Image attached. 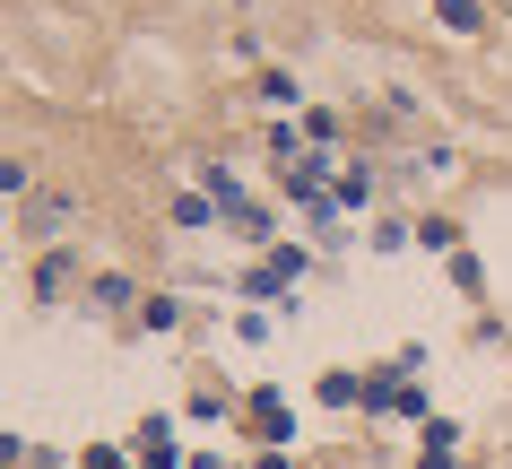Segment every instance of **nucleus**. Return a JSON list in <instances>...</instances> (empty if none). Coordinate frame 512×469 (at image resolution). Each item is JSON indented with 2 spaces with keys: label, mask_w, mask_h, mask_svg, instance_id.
<instances>
[{
  "label": "nucleus",
  "mask_w": 512,
  "mask_h": 469,
  "mask_svg": "<svg viewBox=\"0 0 512 469\" xmlns=\"http://www.w3.org/2000/svg\"><path fill=\"white\" fill-rule=\"evenodd\" d=\"M131 296H139V287H131L122 270H105V278H96V304H105V313H113V304H131Z\"/></svg>",
  "instance_id": "nucleus-7"
},
{
  "label": "nucleus",
  "mask_w": 512,
  "mask_h": 469,
  "mask_svg": "<svg viewBox=\"0 0 512 469\" xmlns=\"http://www.w3.org/2000/svg\"><path fill=\"white\" fill-rule=\"evenodd\" d=\"M348 400H365V383L356 374H322V409H348Z\"/></svg>",
  "instance_id": "nucleus-4"
},
{
  "label": "nucleus",
  "mask_w": 512,
  "mask_h": 469,
  "mask_svg": "<svg viewBox=\"0 0 512 469\" xmlns=\"http://www.w3.org/2000/svg\"><path fill=\"white\" fill-rule=\"evenodd\" d=\"M139 452H148L139 469H174V426H165V417H148V426H139Z\"/></svg>",
  "instance_id": "nucleus-1"
},
{
  "label": "nucleus",
  "mask_w": 512,
  "mask_h": 469,
  "mask_svg": "<svg viewBox=\"0 0 512 469\" xmlns=\"http://www.w3.org/2000/svg\"><path fill=\"white\" fill-rule=\"evenodd\" d=\"M174 218H183V226H209L217 200H209V192H183V200H174Z\"/></svg>",
  "instance_id": "nucleus-6"
},
{
  "label": "nucleus",
  "mask_w": 512,
  "mask_h": 469,
  "mask_svg": "<svg viewBox=\"0 0 512 469\" xmlns=\"http://www.w3.org/2000/svg\"><path fill=\"white\" fill-rule=\"evenodd\" d=\"M61 287H70V252H44L35 261V296H61Z\"/></svg>",
  "instance_id": "nucleus-3"
},
{
  "label": "nucleus",
  "mask_w": 512,
  "mask_h": 469,
  "mask_svg": "<svg viewBox=\"0 0 512 469\" xmlns=\"http://www.w3.org/2000/svg\"><path fill=\"white\" fill-rule=\"evenodd\" d=\"M79 469H131V452H122V443H87Z\"/></svg>",
  "instance_id": "nucleus-5"
},
{
  "label": "nucleus",
  "mask_w": 512,
  "mask_h": 469,
  "mask_svg": "<svg viewBox=\"0 0 512 469\" xmlns=\"http://www.w3.org/2000/svg\"><path fill=\"white\" fill-rule=\"evenodd\" d=\"M434 18H443L452 35H478V27H486V9H478V0H434Z\"/></svg>",
  "instance_id": "nucleus-2"
},
{
  "label": "nucleus",
  "mask_w": 512,
  "mask_h": 469,
  "mask_svg": "<svg viewBox=\"0 0 512 469\" xmlns=\"http://www.w3.org/2000/svg\"><path fill=\"white\" fill-rule=\"evenodd\" d=\"M287 200H322V166H296V174H287Z\"/></svg>",
  "instance_id": "nucleus-8"
},
{
  "label": "nucleus",
  "mask_w": 512,
  "mask_h": 469,
  "mask_svg": "<svg viewBox=\"0 0 512 469\" xmlns=\"http://www.w3.org/2000/svg\"><path fill=\"white\" fill-rule=\"evenodd\" d=\"M261 469H296V461H287V452H278V443H270V452H261Z\"/></svg>",
  "instance_id": "nucleus-9"
}]
</instances>
